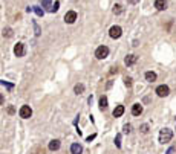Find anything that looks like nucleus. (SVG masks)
Returning a JSON list of instances; mask_svg holds the SVG:
<instances>
[{
  "label": "nucleus",
  "mask_w": 176,
  "mask_h": 154,
  "mask_svg": "<svg viewBox=\"0 0 176 154\" xmlns=\"http://www.w3.org/2000/svg\"><path fill=\"white\" fill-rule=\"evenodd\" d=\"M173 137V131L170 128H162L159 131V142L161 143H169Z\"/></svg>",
  "instance_id": "f257e3e1"
},
{
  "label": "nucleus",
  "mask_w": 176,
  "mask_h": 154,
  "mask_svg": "<svg viewBox=\"0 0 176 154\" xmlns=\"http://www.w3.org/2000/svg\"><path fill=\"white\" fill-rule=\"evenodd\" d=\"M107 55H109V47H107V46H100V47H96V50H95V57L98 58V60H104Z\"/></svg>",
  "instance_id": "f03ea898"
},
{
  "label": "nucleus",
  "mask_w": 176,
  "mask_h": 154,
  "mask_svg": "<svg viewBox=\"0 0 176 154\" xmlns=\"http://www.w3.org/2000/svg\"><path fill=\"white\" fill-rule=\"evenodd\" d=\"M20 117H23V119H29V117L32 116V110H31V107L29 105H23L20 108V112H19Z\"/></svg>",
  "instance_id": "7ed1b4c3"
},
{
  "label": "nucleus",
  "mask_w": 176,
  "mask_h": 154,
  "mask_svg": "<svg viewBox=\"0 0 176 154\" xmlns=\"http://www.w3.org/2000/svg\"><path fill=\"white\" fill-rule=\"evenodd\" d=\"M169 93H170V89L167 87V86H159V87H156V95H158V96L165 98V96H169Z\"/></svg>",
  "instance_id": "20e7f679"
},
{
  "label": "nucleus",
  "mask_w": 176,
  "mask_h": 154,
  "mask_svg": "<svg viewBox=\"0 0 176 154\" xmlns=\"http://www.w3.org/2000/svg\"><path fill=\"white\" fill-rule=\"evenodd\" d=\"M121 34H122V29L120 28V26H112L110 31H109V35L112 38H120Z\"/></svg>",
  "instance_id": "39448f33"
},
{
  "label": "nucleus",
  "mask_w": 176,
  "mask_h": 154,
  "mask_svg": "<svg viewBox=\"0 0 176 154\" xmlns=\"http://www.w3.org/2000/svg\"><path fill=\"white\" fill-rule=\"evenodd\" d=\"M14 53H15V57H23L25 55V44L23 43H17L14 46Z\"/></svg>",
  "instance_id": "423d86ee"
},
{
  "label": "nucleus",
  "mask_w": 176,
  "mask_h": 154,
  "mask_svg": "<svg viewBox=\"0 0 176 154\" xmlns=\"http://www.w3.org/2000/svg\"><path fill=\"white\" fill-rule=\"evenodd\" d=\"M75 20H77V12H75V11H69V12H66V15H64V22H66V23L72 24Z\"/></svg>",
  "instance_id": "0eeeda50"
},
{
  "label": "nucleus",
  "mask_w": 176,
  "mask_h": 154,
  "mask_svg": "<svg viewBox=\"0 0 176 154\" xmlns=\"http://www.w3.org/2000/svg\"><path fill=\"white\" fill-rule=\"evenodd\" d=\"M136 60H138V57H136V55H133V53H130V55H127V57H126L124 63H126V66H133L135 63H136Z\"/></svg>",
  "instance_id": "6e6552de"
},
{
  "label": "nucleus",
  "mask_w": 176,
  "mask_h": 154,
  "mask_svg": "<svg viewBox=\"0 0 176 154\" xmlns=\"http://www.w3.org/2000/svg\"><path fill=\"white\" fill-rule=\"evenodd\" d=\"M141 113H143V105H141V104H133V105H132V114H133V116H139Z\"/></svg>",
  "instance_id": "1a4fd4ad"
},
{
  "label": "nucleus",
  "mask_w": 176,
  "mask_h": 154,
  "mask_svg": "<svg viewBox=\"0 0 176 154\" xmlns=\"http://www.w3.org/2000/svg\"><path fill=\"white\" fill-rule=\"evenodd\" d=\"M81 151H83V147L80 143H72L70 145V153L72 154H81Z\"/></svg>",
  "instance_id": "9d476101"
},
{
  "label": "nucleus",
  "mask_w": 176,
  "mask_h": 154,
  "mask_svg": "<svg viewBox=\"0 0 176 154\" xmlns=\"http://www.w3.org/2000/svg\"><path fill=\"white\" fill-rule=\"evenodd\" d=\"M155 8H156V9H159V11H164L167 8V2H165V0H156V2H155Z\"/></svg>",
  "instance_id": "9b49d317"
},
{
  "label": "nucleus",
  "mask_w": 176,
  "mask_h": 154,
  "mask_svg": "<svg viewBox=\"0 0 176 154\" xmlns=\"http://www.w3.org/2000/svg\"><path fill=\"white\" fill-rule=\"evenodd\" d=\"M122 113H124V105H117L115 110H113V116L120 117V116H122Z\"/></svg>",
  "instance_id": "f8f14e48"
},
{
  "label": "nucleus",
  "mask_w": 176,
  "mask_h": 154,
  "mask_svg": "<svg viewBox=\"0 0 176 154\" xmlns=\"http://www.w3.org/2000/svg\"><path fill=\"white\" fill-rule=\"evenodd\" d=\"M60 148V140H51V143H49V150L51 151H57Z\"/></svg>",
  "instance_id": "ddd939ff"
},
{
  "label": "nucleus",
  "mask_w": 176,
  "mask_h": 154,
  "mask_svg": "<svg viewBox=\"0 0 176 154\" xmlns=\"http://www.w3.org/2000/svg\"><path fill=\"white\" fill-rule=\"evenodd\" d=\"M146 79L148 83H153V81H156V73L155 72H146Z\"/></svg>",
  "instance_id": "4468645a"
},
{
  "label": "nucleus",
  "mask_w": 176,
  "mask_h": 154,
  "mask_svg": "<svg viewBox=\"0 0 176 154\" xmlns=\"http://www.w3.org/2000/svg\"><path fill=\"white\" fill-rule=\"evenodd\" d=\"M100 108H101V110H106V108H107V98H106V96L100 98Z\"/></svg>",
  "instance_id": "2eb2a0df"
},
{
  "label": "nucleus",
  "mask_w": 176,
  "mask_h": 154,
  "mask_svg": "<svg viewBox=\"0 0 176 154\" xmlns=\"http://www.w3.org/2000/svg\"><path fill=\"white\" fill-rule=\"evenodd\" d=\"M74 92H75L77 95H81V93L84 92V86H83V84H77V86L74 87Z\"/></svg>",
  "instance_id": "dca6fc26"
},
{
  "label": "nucleus",
  "mask_w": 176,
  "mask_h": 154,
  "mask_svg": "<svg viewBox=\"0 0 176 154\" xmlns=\"http://www.w3.org/2000/svg\"><path fill=\"white\" fill-rule=\"evenodd\" d=\"M2 34H3V37H11V35H12V29L11 28H3Z\"/></svg>",
  "instance_id": "f3484780"
},
{
  "label": "nucleus",
  "mask_w": 176,
  "mask_h": 154,
  "mask_svg": "<svg viewBox=\"0 0 176 154\" xmlns=\"http://www.w3.org/2000/svg\"><path fill=\"white\" fill-rule=\"evenodd\" d=\"M41 5L45 6V8H48V11H52V6H51V0H43V2H41Z\"/></svg>",
  "instance_id": "a211bd4d"
},
{
  "label": "nucleus",
  "mask_w": 176,
  "mask_h": 154,
  "mask_svg": "<svg viewBox=\"0 0 176 154\" xmlns=\"http://www.w3.org/2000/svg\"><path fill=\"white\" fill-rule=\"evenodd\" d=\"M122 12V6L121 5H115L113 6V14H121Z\"/></svg>",
  "instance_id": "6ab92c4d"
},
{
  "label": "nucleus",
  "mask_w": 176,
  "mask_h": 154,
  "mask_svg": "<svg viewBox=\"0 0 176 154\" xmlns=\"http://www.w3.org/2000/svg\"><path fill=\"white\" fill-rule=\"evenodd\" d=\"M34 12H35V14H37L38 17H41L43 14H45V12H43V9H41V8H40V6H34Z\"/></svg>",
  "instance_id": "aec40b11"
},
{
  "label": "nucleus",
  "mask_w": 176,
  "mask_h": 154,
  "mask_svg": "<svg viewBox=\"0 0 176 154\" xmlns=\"http://www.w3.org/2000/svg\"><path fill=\"white\" fill-rule=\"evenodd\" d=\"M122 131H124L126 134H129V133L132 131V125H130V124H126L124 127H122Z\"/></svg>",
  "instance_id": "412c9836"
},
{
  "label": "nucleus",
  "mask_w": 176,
  "mask_h": 154,
  "mask_svg": "<svg viewBox=\"0 0 176 154\" xmlns=\"http://www.w3.org/2000/svg\"><path fill=\"white\" fill-rule=\"evenodd\" d=\"M139 130H141V133H144V134H146V133H148V125H147V124H143Z\"/></svg>",
  "instance_id": "4be33fe9"
},
{
  "label": "nucleus",
  "mask_w": 176,
  "mask_h": 154,
  "mask_svg": "<svg viewBox=\"0 0 176 154\" xmlns=\"http://www.w3.org/2000/svg\"><path fill=\"white\" fill-rule=\"evenodd\" d=\"M124 84H126L127 87H132V78H130V76H126V78H124Z\"/></svg>",
  "instance_id": "5701e85b"
},
{
  "label": "nucleus",
  "mask_w": 176,
  "mask_h": 154,
  "mask_svg": "<svg viewBox=\"0 0 176 154\" xmlns=\"http://www.w3.org/2000/svg\"><path fill=\"white\" fill-rule=\"evenodd\" d=\"M115 145H117V147H118V148L121 147V136H120V134H118V136H117V137H115Z\"/></svg>",
  "instance_id": "b1692460"
},
{
  "label": "nucleus",
  "mask_w": 176,
  "mask_h": 154,
  "mask_svg": "<svg viewBox=\"0 0 176 154\" xmlns=\"http://www.w3.org/2000/svg\"><path fill=\"white\" fill-rule=\"evenodd\" d=\"M58 6H60V3H58V2H55L54 5H52V11H51V12H55V11H58Z\"/></svg>",
  "instance_id": "393cba45"
},
{
  "label": "nucleus",
  "mask_w": 176,
  "mask_h": 154,
  "mask_svg": "<svg viewBox=\"0 0 176 154\" xmlns=\"http://www.w3.org/2000/svg\"><path fill=\"white\" fill-rule=\"evenodd\" d=\"M34 28H35V34L40 35V28H38V24H37V23H34Z\"/></svg>",
  "instance_id": "a878e982"
},
{
  "label": "nucleus",
  "mask_w": 176,
  "mask_h": 154,
  "mask_svg": "<svg viewBox=\"0 0 176 154\" xmlns=\"http://www.w3.org/2000/svg\"><path fill=\"white\" fill-rule=\"evenodd\" d=\"M93 139H95V134H92V136H89V137H87L86 140H87V142H91V140H93Z\"/></svg>",
  "instance_id": "bb28decb"
},
{
  "label": "nucleus",
  "mask_w": 176,
  "mask_h": 154,
  "mask_svg": "<svg viewBox=\"0 0 176 154\" xmlns=\"http://www.w3.org/2000/svg\"><path fill=\"white\" fill-rule=\"evenodd\" d=\"M117 72H118V69H117V67H112V70H110V73H117Z\"/></svg>",
  "instance_id": "cd10ccee"
},
{
  "label": "nucleus",
  "mask_w": 176,
  "mask_h": 154,
  "mask_svg": "<svg viewBox=\"0 0 176 154\" xmlns=\"http://www.w3.org/2000/svg\"><path fill=\"white\" fill-rule=\"evenodd\" d=\"M173 151H175V150H173V148H170V150H169V153H167V154H173Z\"/></svg>",
  "instance_id": "c85d7f7f"
}]
</instances>
